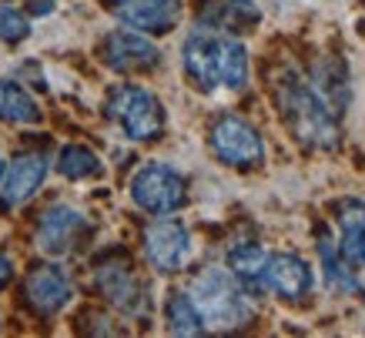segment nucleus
Returning a JSON list of instances; mask_svg holds the SVG:
<instances>
[{
	"mask_svg": "<svg viewBox=\"0 0 365 338\" xmlns=\"http://www.w3.org/2000/svg\"><path fill=\"white\" fill-rule=\"evenodd\" d=\"M272 94H275L278 114L288 124V131L295 134V141L312 148V151H332L339 148V114H335L325 98H322L309 74H302L299 67H282L272 77Z\"/></svg>",
	"mask_w": 365,
	"mask_h": 338,
	"instance_id": "f257e3e1",
	"label": "nucleus"
},
{
	"mask_svg": "<svg viewBox=\"0 0 365 338\" xmlns=\"http://www.w3.org/2000/svg\"><path fill=\"white\" fill-rule=\"evenodd\" d=\"M181 64L185 74L205 94H222V91H242L248 81V51L238 37L211 27H198L185 37L181 47Z\"/></svg>",
	"mask_w": 365,
	"mask_h": 338,
	"instance_id": "f03ea898",
	"label": "nucleus"
},
{
	"mask_svg": "<svg viewBox=\"0 0 365 338\" xmlns=\"http://www.w3.org/2000/svg\"><path fill=\"white\" fill-rule=\"evenodd\" d=\"M188 295L198 308L205 328H211V332H235V328H245L252 322V302H248L252 295L225 268L198 272Z\"/></svg>",
	"mask_w": 365,
	"mask_h": 338,
	"instance_id": "7ed1b4c3",
	"label": "nucleus"
},
{
	"mask_svg": "<svg viewBox=\"0 0 365 338\" xmlns=\"http://www.w3.org/2000/svg\"><path fill=\"white\" fill-rule=\"evenodd\" d=\"M108 114L124 131V138H131V141H151V138H158L165 131V108H161V101L148 88H138V84L114 88L111 98H108Z\"/></svg>",
	"mask_w": 365,
	"mask_h": 338,
	"instance_id": "20e7f679",
	"label": "nucleus"
},
{
	"mask_svg": "<svg viewBox=\"0 0 365 338\" xmlns=\"http://www.w3.org/2000/svg\"><path fill=\"white\" fill-rule=\"evenodd\" d=\"M128 191H131L134 205L141 208V211H148V215H171L188 198L185 178L178 175L171 164H161V161H151V164H144V168H138Z\"/></svg>",
	"mask_w": 365,
	"mask_h": 338,
	"instance_id": "39448f33",
	"label": "nucleus"
},
{
	"mask_svg": "<svg viewBox=\"0 0 365 338\" xmlns=\"http://www.w3.org/2000/svg\"><path fill=\"white\" fill-rule=\"evenodd\" d=\"M211 151L218 154V161L232 168H255L265 158V141L238 114H222L211 128Z\"/></svg>",
	"mask_w": 365,
	"mask_h": 338,
	"instance_id": "423d86ee",
	"label": "nucleus"
},
{
	"mask_svg": "<svg viewBox=\"0 0 365 338\" xmlns=\"http://www.w3.org/2000/svg\"><path fill=\"white\" fill-rule=\"evenodd\" d=\"M94 285L98 292L111 302L118 312L131 318H144L151 312V295H148V285L131 272V265L124 262H104L94 272Z\"/></svg>",
	"mask_w": 365,
	"mask_h": 338,
	"instance_id": "0eeeda50",
	"label": "nucleus"
},
{
	"mask_svg": "<svg viewBox=\"0 0 365 338\" xmlns=\"http://www.w3.org/2000/svg\"><path fill=\"white\" fill-rule=\"evenodd\" d=\"M144 255L158 272H181L195 255L191 231L181 221H158L144 231Z\"/></svg>",
	"mask_w": 365,
	"mask_h": 338,
	"instance_id": "6e6552de",
	"label": "nucleus"
},
{
	"mask_svg": "<svg viewBox=\"0 0 365 338\" xmlns=\"http://www.w3.org/2000/svg\"><path fill=\"white\" fill-rule=\"evenodd\" d=\"M101 57H104V64L111 67V71H118V74H134V71H151V67H158L161 51H158V44H151V41L138 31H114L104 37Z\"/></svg>",
	"mask_w": 365,
	"mask_h": 338,
	"instance_id": "1a4fd4ad",
	"label": "nucleus"
},
{
	"mask_svg": "<svg viewBox=\"0 0 365 338\" xmlns=\"http://www.w3.org/2000/svg\"><path fill=\"white\" fill-rule=\"evenodd\" d=\"M71 295H74V285L61 265H41L24 282V298L37 315H57L71 302Z\"/></svg>",
	"mask_w": 365,
	"mask_h": 338,
	"instance_id": "9d476101",
	"label": "nucleus"
},
{
	"mask_svg": "<svg viewBox=\"0 0 365 338\" xmlns=\"http://www.w3.org/2000/svg\"><path fill=\"white\" fill-rule=\"evenodd\" d=\"M88 228H91L88 218L81 215L78 208L54 205V208H47L41 225H37V248L47 251V255H67Z\"/></svg>",
	"mask_w": 365,
	"mask_h": 338,
	"instance_id": "9b49d317",
	"label": "nucleus"
},
{
	"mask_svg": "<svg viewBox=\"0 0 365 338\" xmlns=\"http://www.w3.org/2000/svg\"><path fill=\"white\" fill-rule=\"evenodd\" d=\"M312 268L305 258L292 255V251H278V255H268L265 262V292H275L278 298L285 302H302L305 295L312 292Z\"/></svg>",
	"mask_w": 365,
	"mask_h": 338,
	"instance_id": "f8f14e48",
	"label": "nucleus"
},
{
	"mask_svg": "<svg viewBox=\"0 0 365 338\" xmlns=\"http://www.w3.org/2000/svg\"><path fill=\"white\" fill-rule=\"evenodd\" d=\"M114 17L141 34L171 31L181 17V0H114Z\"/></svg>",
	"mask_w": 365,
	"mask_h": 338,
	"instance_id": "ddd939ff",
	"label": "nucleus"
},
{
	"mask_svg": "<svg viewBox=\"0 0 365 338\" xmlns=\"http://www.w3.org/2000/svg\"><path fill=\"white\" fill-rule=\"evenodd\" d=\"M47 178V158L44 154H21L14 158L7 175L0 178V205L4 208H17L27 198L37 195V188L44 185Z\"/></svg>",
	"mask_w": 365,
	"mask_h": 338,
	"instance_id": "4468645a",
	"label": "nucleus"
},
{
	"mask_svg": "<svg viewBox=\"0 0 365 338\" xmlns=\"http://www.w3.org/2000/svg\"><path fill=\"white\" fill-rule=\"evenodd\" d=\"M339 221V251L352 268H365V205L355 198H342L335 205Z\"/></svg>",
	"mask_w": 365,
	"mask_h": 338,
	"instance_id": "2eb2a0df",
	"label": "nucleus"
},
{
	"mask_svg": "<svg viewBox=\"0 0 365 338\" xmlns=\"http://www.w3.org/2000/svg\"><path fill=\"white\" fill-rule=\"evenodd\" d=\"M262 11L255 7V0H208L201 11V27L222 34H248L258 27Z\"/></svg>",
	"mask_w": 365,
	"mask_h": 338,
	"instance_id": "dca6fc26",
	"label": "nucleus"
},
{
	"mask_svg": "<svg viewBox=\"0 0 365 338\" xmlns=\"http://www.w3.org/2000/svg\"><path fill=\"white\" fill-rule=\"evenodd\" d=\"M265 262L268 251L255 241H238L228 248V272L238 278L248 295H262L265 292Z\"/></svg>",
	"mask_w": 365,
	"mask_h": 338,
	"instance_id": "f3484780",
	"label": "nucleus"
},
{
	"mask_svg": "<svg viewBox=\"0 0 365 338\" xmlns=\"http://www.w3.org/2000/svg\"><path fill=\"white\" fill-rule=\"evenodd\" d=\"M309 81L315 84L325 104L342 118L345 114V104H349V74H345V64L339 57H329V61H319V64L309 71Z\"/></svg>",
	"mask_w": 365,
	"mask_h": 338,
	"instance_id": "a211bd4d",
	"label": "nucleus"
},
{
	"mask_svg": "<svg viewBox=\"0 0 365 338\" xmlns=\"http://www.w3.org/2000/svg\"><path fill=\"white\" fill-rule=\"evenodd\" d=\"M319 255H322V268H325V282L335 295H355L359 292V278L349 268V262L342 258V251L335 245V238L329 231L319 235Z\"/></svg>",
	"mask_w": 365,
	"mask_h": 338,
	"instance_id": "6ab92c4d",
	"label": "nucleus"
},
{
	"mask_svg": "<svg viewBox=\"0 0 365 338\" xmlns=\"http://www.w3.org/2000/svg\"><path fill=\"white\" fill-rule=\"evenodd\" d=\"M0 118L11 121V124H37L41 121V108H37V101L21 84L0 77Z\"/></svg>",
	"mask_w": 365,
	"mask_h": 338,
	"instance_id": "aec40b11",
	"label": "nucleus"
},
{
	"mask_svg": "<svg viewBox=\"0 0 365 338\" xmlns=\"http://www.w3.org/2000/svg\"><path fill=\"white\" fill-rule=\"evenodd\" d=\"M165 318H168V332H175V335H201V332H208L188 292H175L168 298Z\"/></svg>",
	"mask_w": 365,
	"mask_h": 338,
	"instance_id": "412c9836",
	"label": "nucleus"
},
{
	"mask_svg": "<svg viewBox=\"0 0 365 338\" xmlns=\"http://www.w3.org/2000/svg\"><path fill=\"white\" fill-rule=\"evenodd\" d=\"M57 171L71 181H84V178L101 175V158L91 148H81V144H67L64 151L57 154Z\"/></svg>",
	"mask_w": 365,
	"mask_h": 338,
	"instance_id": "4be33fe9",
	"label": "nucleus"
},
{
	"mask_svg": "<svg viewBox=\"0 0 365 338\" xmlns=\"http://www.w3.org/2000/svg\"><path fill=\"white\" fill-rule=\"evenodd\" d=\"M31 34V24L24 17L21 11H14V7H0V41H7V44H17Z\"/></svg>",
	"mask_w": 365,
	"mask_h": 338,
	"instance_id": "5701e85b",
	"label": "nucleus"
},
{
	"mask_svg": "<svg viewBox=\"0 0 365 338\" xmlns=\"http://www.w3.org/2000/svg\"><path fill=\"white\" fill-rule=\"evenodd\" d=\"M27 7H31V14L44 17V14H51L57 7V0H27Z\"/></svg>",
	"mask_w": 365,
	"mask_h": 338,
	"instance_id": "b1692460",
	"label": "nucleus"
},
{
	"mask_svg": "<svg viewBox=\"0 0 365 338\" xmlns=\"http://www.w3.org/2000/svg\"><path fill=\"white\" fill-rule=\"evenodd\" d=\"M11 278H14V262L4 255V251H0V288L11 282Z\"/></svg>",
	"mask_w": 365,
	"mask_h": 338,
	"instance_id": "393cba45",
	"label": "nucleus"
}]
</instances>
